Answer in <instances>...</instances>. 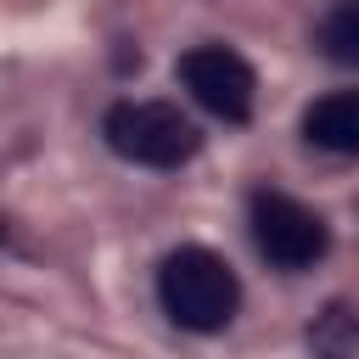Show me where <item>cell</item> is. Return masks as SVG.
<instances>
[{"label":"cell","mask_w":359,"mask_h":359,"mask_svg":"<svg viewBox=\"0 0 359 359\" xmlns=\"http://www.w3.org/2000/svg\"><path fill=\"white\" fill-rule=\"evenodd\" d=\"M314 45H320L325 62H337V67H359V0H337V6L320 17Z\"/></svg>","instance_id":"cell-6"},{"label":"cell","mask_w":359,"mask_h":359,"mask_svg":"<svg viewBox=\"0 0 359 359\" xmlns=\"http://www.w3.org/2000/svg\"><path fill=\"white\" fill-rule=\"evenodd\" d=\"M247 224H252V247L275 264V269H309L325 258L331 230L314 208H303L286 191H252L247 202Z\"/></svg>","instance_id":"cell-3"},{"label":"cell","mask_w":359,"mask_h":359,"mask_svg":"<svg viewBox=\"0 0 359 359\" xmlns=\"http://www.w3.org/2000/svg\"><path fill=\"white\" fill-rule=\"evenodd\" d=\"M107 146L140 168H180L202 151V129L174 101H112L101 118Z\"/></svg>","instance_id":"cell-2"},{"label":"cell","mask_w":359,"mask_h":359,"mask_svg":"<svg viewBox=\"0 0 359 359\" xmlns=\"http://www.w3.org/2000/svg\"><path fill=\"white\" fill-rule=\"evenodd\" d=\"M180 84L191 90V101L224 123H247L252 118V95H258V79L252 67L230 50V45H196L180 56Z\"/></svg>","instance_id":"cell-4"},{"label":"cell","mask_w":359,"mask_h":359,"mask_svg":"<svg viewBox=\"0 0 359 359\" xmlns=\"http://www.w3.org/2000/svg\"><path fill=\"white\" fill-rule=\"evenodd\" d=\"M303 135L320 151L359 157V90H331L303 112Z\"/></svg>","instance_id":"cell-5"},{"label":"cell","mask_w":359,"mask_h":359,"mask_svg":"<svg viewBox=\"0 0 359 359\" xmlns=\"http://www.w3.org/2000/svg\"><path fill=\"white\" fill-rule=\"evenodd\" d=\"M157 303L180 331H202L208 337V331H224L236 320L241 280L213 247H174L157 264Z\"/></svg>","instance_id":"cell-1"}]
</instances>
